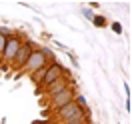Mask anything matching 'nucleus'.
<instances>
[{"label": "nucleus", "mask_w": 132, "mask_h": 124, "mask_svg": "<svg viewBox=\"0 0 132 124\" xmlns=\"http://www.w3.org/2000/svg\"><path fill=\"white\" fill-rule=\"evenodd\" d=\"M74 98H76V88L74 86L64 88L62 92H58L56 96H52V98L48 100L50 102V112H56V110H60V108H64L66 104L74 102Z\"/></svg>", "instance_id": "2"}, {"label": "nucleus", "mask_w": 132, "mask_h": 124, "mask_svg": "<svg viewBox=\"0 0 132 124\" xmlns=\"http://www.w3.org/2000/svg\"><path fill=\"white\" fill-rule=\"evenodd\" d=\"M110 28H112V32H114V34H122V24H120V22H112Z\"/></svg>", "instance_id": "9"}, {"label": "nucleus", "mask_w": 132, "mask_h": 124, "mask_svg": "<svg viewBox=\"0 0 132 124\" xmlns=\"http://www.w3.org/2000/svg\"><path fill=\"white\" fill-rule=\"evenodd\" d=\"M82 14H84V18H88V20H92V18H94V14H92L90 8H82Z\"/></svg>", "instance_id": "11"}, {"label": "nucleus", "mask_w": 132, "mask_h": 124, "mask_svg": "<svg viewBox=\"0 0 132 124\" xmlns=\"http://www.w3.org/2000/svg\"><path fill=\"white\" fill-rule=\"evenodd\" d=\"M46 68H48V64H46V66H42V68H38V70H34L32 74H28V76H30V80H32L36 86H40L42 78H44V74H46Z\"/></svg>", "instance_id": "7"}, {"label": "nucleus", "mask_w": 132, "mask_h": 124, "mask_svg": "<svg viewBox=\"0 0 132 124\" xmlns=\"http://www.w3.org/2000/svg\"><path fill=\"white\" fill-rule=\"evenodd\" d=\"M72 84H74V80H72V78H68V76H62V78H60V80H56V82H52L50 84V86H46V88H44V94H46V98H52V96H56L58 92H62L64 90V88H68V86H72Z\"/></svg>", "instance_id": "6"}, {"label": "nucleus", "mask_w": 132, "mask_h": 124, "mask_svg": "<svg viewBox=\"0 0 132 124\" xmlns=\"http://www.w3.org/2000/svg\"><path fill=\"white\" fill-rule=\"evenodd\" d=\"M6 40H8V36L0 34V58H2V52H4V46H6Z\"/></svg>", "instance_id": "10"}, {"label": "nucleus", "mask_w": 132, "mask_h": 124, "mask_svg": "<svg viewBox=\"0 0 132 124\" xmlns=\"http://www.w3.org/2000/svg\"><path fill=\"white\" fill-rule=\"evenodd\" d=\"M64 66L58 62V60H54V62H48V68H46V74H44V78H42L40 86H36V92L44 90L46 86H50L52 82H56V80H60L62 76H64Z\"/></svg>", "instance_id": "1"}, {"label": "nucleus", "mask_w": 132, "mask_h": 124, "mask_svg": "<svg viewBox=\"0 0 132 124\" xmlns=\"http://www.w3.org/2000/svg\"><path fill=\"white\" fill-rule=\"evenodd\" d=\"M90 8L96 10V8H100V4H98V2H90Z\"/></svg>", "instance_id": "13"}, {"label": "nucleus", "mask_w": 132, "mask_h": 124, "mask_svg": "<svg viewBox=\"0 0 132 124\" xmlns=\"http://www.w3.org/2000/svg\"><path fill=\"white\" fill-rule=\"evenodd\" d=\"M22 38H20V34H16V32H12L8 36V40H6V46H4V52H2V62L4 64H12V60H14V56H16V52H18V48L22 46Z\"/></svg>", "instance_id": "4"}, {"label": "nucleus", "mask_w": 132, "mask_h": 124, "mask_svg": "<svg viewBox=\"0 0 132 124\" xmlns=\"http://www.w3.org/2000/svg\"><path fill=\"white\" fill-rule=\"evenodd\" d=\"M46 64H48V60L44 58L42 50L36 46V48L30 52V56H28V60H26V66H24V70H22V72H26V74H32L34 70H38V68L46 66Z\"/></svg>", "instance_id": "5"}, {"label": "nucleus", "mask_w": 132, "mask_h": 124, "mask_svg": "<svg viewBox=\"0 0 132 124\" xmlns=\"http://www.w3.org/2000/svg\"><path fill=\"white\" fill-rule=\"evenodd\" d=\"M92 24L96 26V28H106L108 20H106V16H102V14H94V18H92Z\"/></svg>", "instance_id": "8"}, {"label": "nucleus", "mask_w": 132, "mask_h": 124, "mask_svg": "<svg viewBox=\"0 0 132 124\" xmlns=\"http://www.w3.org/2000/svg\"><path fill=\"white\" fill-rule=\"evenodd\" d=\"M36 48L30 40H24L22 42V46L18 48V52H16V56H14V60H12V70H16L18 74H22V70H24V66H26V60H28V56H30V52Z\"/></svg>", "instance_id": "3"}, {"label": "nucleus", "mask_w": 132, "mask_h": 124, "mask_svg": "<svg viewBox=\"0 0 132 124\" xmlns=\"http://www.w3.org/2000/svg\"><path fill=\"white\" fill-rule=\"evenodd\" d=\"M124 90H126V96L130 98V86H128V84H124Z\"/></svg>", "instance_id": "12"}]
</instances>
